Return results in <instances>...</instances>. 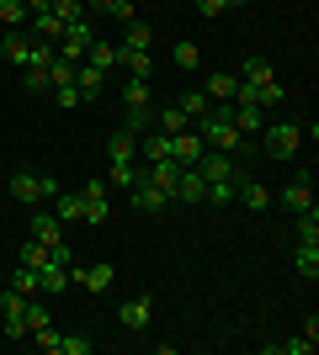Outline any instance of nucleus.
<instances>
[{"instance_id":"obj_1","label":"nucleus","mask_w":319,"mask_h":355,"mask_svg":"<svg viewBox=\"0 0 319 355\" xmlns=\"http://www.w3.org/2000/svg\"><path fill=\"white\" fill-rule=\"evenodd\" d=\"M234 101H250V106H277L282 101V85H277V74H272V64L266 59H250L240 64V96Z\"/></svg>"},{"instance_id":"obj_2","label":"nucleus","mask_w":319,"mask_h":355,"mask_svg":"<svg viewBox=\"0 0 319 355\" xmlns=\"http://www.w3.org/2000/svg\"><path fill=\"white\" fill-rule=\"evenodd\" d=\"M261 144H266V154L277 164H288L298 154V144H304V122H272V128H261Z\"/></svg>"},{"instance_id":"obj_3","label":"nucleus","mask_w":319,"mask_h":355,"mask_svg":"<svg viewBox=\"0 0 319 355\" xmlns=\"http://www.w3.org/2000/svg\"><path fill=\"white\" fill-rule=\"evenodd\" d=\"M22 308H27V297L16 292V286H6V297H0V329H6V340H27V318H22Z\"/></svg>"},{"instance_id":"obj_4","label":"nucleus","mask_w":319,"mask_h":355,"mask_svg":"<svg viewBox=\"0 0 319 355\" xmlns=\"http://www.w3.org/2000/svg\"><path fill=\"white\" fill-rule=\"evenodd\" d=\"M128 202H133V212H165L176 196L170 191H160L154 180H144V175H133V186H128Z\"/></svg>"},{"instance_id":"obj_5","label":"nucleus","mask_w":319,"mask_h":355,"mask_svg":"<svg viewBox=\"0 0 319 355\" xmlns=\"http://www.w3.org/2000/svg\"><path fill=\"white\" fill-rule=\"evenodd\" d=\"M91 21L80 16V21H64V37H59V53L64 59H75V64H85V48H91Z\"/></svg>"},{"instance_id":"obj_6","label":"nucleus","mask_w":319,"mask_h":355,"mask_svg":"<svg viewBox=\"0 0 319 355\" xmlns=\"http://www.w3.org/2000/svg\"><path fill=\"white\" fill-rule=\"evenodd\" d=\"M229 117H234V133L240 138H256L266 128V106H250V101H229Z\"/></svg>"},{"instance_id":"obj_7","label":"nucleus","mask_w":319,"mask_h":355,"mask_svg":"<svg viewBox=\"0 0 319 355\" xmlns=\"http://www.w3.org/2000/svg\"><path fill=\"white\" fill-rule=\"evenodd\" d=\"M69 282H80L85 292H96V297H101V292H112V282H117V270L106 266V260H96V266H85V270H75V266H69Z\"/></svg>"},{"instance_id":"obj_8","label":"nucleus","mask_w":319,"mask_h":355,"mask_svg":"<svg viewBox=\"0 0 319 355\" xmlns=\"http://www.w3.org/2000/svg\"><path fill=\"white\" fill-rule=\"evenodd\" d=\"M282 202H288V212H309V207H314V175L298 170V175L282 186Z\"/></svg>"},{"instance_id":"obj_9","label":"nucleus","mask_w":319,"mask_h":355,"mask_svg":"<svg viewBox=\"0 0 319 355\" xmlns=\"http://www.w3.org/2000/svg\"><path fill=\"white\" fill-rule=\"evenodd\" d=\"M11 196L22 207H43V175L38 170H16L11 175Z\"/></svg>"},{"instance_id":"obj_10","label":"nucleus","mask_w":319,"mask_h":355,"mask_svg":"<svg viewBox=\"0 0 319 355\" xmlns=\"http://www.w3.org/2000/svg\"><path fill=\"white\" fill-rule=\"evenodd\" d=\"M202 96H208L213 106L234 101V96H240V74H229V69H213L208 80H202Z\"/></svg>"},{"instance_id":"obj_11","label":"nucleus","mask_w":319,"mask_h":355,"mask_svg":"<svg viewBox=\"0 0 319 355\" xmlns=\"http://www.w3.org/2000/svg\"><path fill=\"white\" fill-rule=\"evenodd\" d=\"M192 170H197L202 180H229V175H240V170H234V154H218V148H202V159L192 164Z\"/></svg>"},{"instance_id":"obj_12","label":"nucleus","mask_w":319,"mask_h":355,"mask_svg":"<svg viewBox=\"0 0 319 355\" xmlns=\"http://www.w3.org/2000/svg\"><path fill=\"white\" fill-rule=\"evenodd\" d=\"M170 159L181 164V170H192V164L202 159V138L186 128V133H170Z\"/></svg>"},{"instance_id":"obj_13","label":"nucleus","mask_w":319,"mask_h":355,"mask_svg":"<svg viewBox=\"0 0 319 355\" xmlns=\"http://www.w3.org/2000/svg\"><path fill=\"white\" fill-rule=\"evenodd\" d=\"M38 292H43V297H64V292H69V266H54V260L38 266Z\"/></svg>"},{"instance_id":"obj_14","label":"nucleus","mask_w":319,"mask_h":355,"mask_svg":"<svg viewBox=\"0 0 319 355\" xmlns=\"http://www.w3.org/2000/svg\"><path fill=\"white\" fill-rule=\"evenodd\" d=\"M80 196H85V223H96V228H101V223L112 218V202H106V186H101V180H91V186H85Z\"/></svg>"},{"instance_id":"obj_15","label":"nucleus","mask_w":319,"mask_h":355,"mask_svg":"<svg viewBox=\"0 0 319 355\" xmlns=\"http://www.w3.org/2000/svg\"><path fill=\"white\" fill-rule=\"evenodd\" d=\"M138 175H144V180H154L160 191H170V196H176V175H181V164H176V159H149L144 170H138Z\"/></svg>"},{"instance_id":"obj_16","label":"nucleus","mask_w":319,"mask_h":355,"mask_svg":"<svg viewBox=\"0 0 319 355\" xmlns=\"http://www.w3.org/2000/svg\"><path fill=\"white\" fill-rule=\"evenodd\" d=\"M314 345H319V324L309 318V329L298 334V340H277V345H266L272 355H314Z\"/></svg>"},{"instance_id":"obj_17","label":"nucleus","mask_w":319,"mask_h":355,"mask_svg":"<svg viewBox=\"0 0 319 355\" xmlns=\"http://www.w3.org/2000/svg\"><path fill=\"white\" fill-rule=\"evenodd\" d=\"M32 239L54 250V244H64V223L54 218V212H32Z\"/></svg>"},{"instance_id":"obj_18","label":"nucleus","mask_w":319,"mask_h":355,"mask_svg":"<svg viewBox=\"0 0 319 355\" xmlns=\"http://www.w3.org/2000/svg\"><path fill=\"white\" fill-rule=\"evenodd\" d=\"M133 154H138L133 128H112V133H106V159H133Z\"/></svg>"},{"instance_id":"obj_19","label":"nucleus","mask_w":319,"mask_h":355,"mask_svg":"<svg viewBox=\"0 0 319 355\" xmlns=\"http://www.w3.org/2000/svg\"><path fill=\"white\" fill-rule=\"evenodd\" d=\"M122 329H149V318H154V302L149 297H133V302H122Z\"/></svg>"},{"instance_id":"obj_20","label":"nucleus","mask_w":319,"mask_h":355,"mask_svg":"<svg viewBox=\"0 0 319 355\" xmlns=\"http://www.w3.org/2000/svg\"><path fill=\"white\" fill-rule=\"evenodd\" d=\"M176 202H208V180L197 170H181L176 175Z\"/></svg>"},{"instance_id":"obj_21","label":"nucleus","mask_w":319,"mask_h":355,"mask_svg":"<svg viewBox=\"0 0 319 355\" xmlns=\"http://www.w3.org/2000/svg\"><path fill=\"white\" fill-rule=\"evenodd\" d=\"M101 85H106V69H96V64H80V74H75L80 101H96V96H101Z\"/></svg>"},{"instance_id":"obj_22","label":"nucleus","mask_w":319,"mask_h":355,"mask_svg":"<svg viewBox=\"0 0 319 355\" xmlns=\"http://www.w3.org/2000/svg\"><path fill=\"white\" fill-rule=\"evenodd\" d=\"M85 64H96V69H117L122 64V53H117V43H101V37H91V48H85Z\"/></svg>"},{"instance_id":"obj_23","label":"nucleus","mask_w":319,"mask_h":355,"mask_svg":"<svg viewBox=\"0 0 319 355\" xmlns=\"http://www.w3.org/2000/svg\"><path fill=\"white\" fill-rule=\"evenodd\" d=\"M122 27H128V32H122L117 48H138V53H149V43H154V27H149V21H138V16H133V21H122Z\"/></svg>"},{"instance_id":"obj_24","label":"nucleus","mask_w":319,"mask_h":355,"mask_svg":"<svg viewBox=\"0 0 319 355\" xmlns=\"http://www.w3.org/2000/svg\"><path fill=\"white\" fill-rule=\"evenodd\" d=\"M117 53H122L128 80H154V59H149V53H138V48H117Z\"/></svg>"},{"instance_id":"obj_25","label":"nucleus","mask_w":319,"mask_h":355,"mask_svg":"<svg viewBox=\"0 0 319 355\" xmlns=\"http://www.w3.org/2000/svg\"><path fill=\"white\" fill-rule=\"evenodd\" d=\"M234 196H240L250 212H266V207H272V191H266L261 180H245V175H240V191H234Z\"/></svg>"},{"instance_id":"obj_26","label":"nucleus","mask_w":319,"mask_h":355,"mask_svg":"<svg viewBox=\"0 0 319 355\" xmlns=\"http://www.w3.org/2000/svg\"><path fill=\"white\" fill-rule=\"evenodd\" d=\"M293 270H298L304 282H314V276H319V244L298 239V254H293Z\"/></svg>"},{"instance_id":"obj_27","label":"nucleus","mask_w":319,"mask_h":355,"mask_svg":"<svg viewBox=\"0 0 319 355\" xmlns=\"http://www.w3.org/2000/svg\"><path fill=\"white\" fill-rule=\"evenodd\" d=\"M54 218H59V223L85 218V196H80V191H59V196H54Z\"/></svg>"},{"instance_id":"obj_28","label":"nucleus","mask_w":319,"mask_h":355,"mask_svg":"<svg viewBox=\"0 0 319 355\" xmlns=\"http://www.w3.org/2000/svg\"><path fill=\"white\" fill-rule=\"evenodd\" d=\"M27 48H32V32H16V27H11V32H6V43H0V53L22 69V64H27Z\"/></svg>"},{"instance_id":"obj_29","label":"nucleus","mask_w":319,"mask_h":355,"mask_svg":"<svg viewBox=\"0 0 319 355\" xmlns=\"http://www.w3.org/2000/svg\"><path fill=\"white\" fill-rule=\"evenodd\" d=\"M122 106L128 112H149V80H128L122 85Z\"/></svg>"},{"instance_id":"obj_30","label":"nucleus","mask_w":319,"mask_h":355,"mask_svg":"<svg viewBox=\"0 0 319 355\" xmlns=\"http://www.w3.org/2000/svg\"><path fill=\"white\" fill-rule=\"evenodd\" d=\"M245 175V170H240ZM240 175H229V180H208V202L213 207H229L234 202V191H240Z\"/></svg>"},{"instance_id":"obj_31","label":"nucleus","mask_w":319,"mask_h":355,"mask_svg":"<svg viewBox=\"0 0 319 355\" xmlns=\"http://www.w3.org/2000/svg\"><path fill=\"white\" fill-rule=\"evenodd\" d=\"M186 128H192V122H186L181 106H165V112L154 117V133H186Z\"/></svg>"},{"instance_id":"obj_32","label":"nucleus","mask_w":319,"mask_h":355,"mask_svg":"<svg viewBox=\"0 0 319 355\" xmlns=\"http://www.w3.org/2000/svg\"><path fill=\"white\" fill-rule=\"evenodd\" d=\"M75 74H80V64H75V59H64V53H59V59L48 64V85H75Z\"/></svg>"},{"instance_id":"obj_33","label":"nucleus","mask_w":319,"mask_h":355,"mask_svg":"<svg viewBox=\"0 0 319 355\" xmlns=\"http://www.w3.org/2000/svg\"><path fill=\"white\" fill-rule=\"evenodd\" d=\"M85 6H96L101 16H117V21H133V0H85Z\"/></svg>"},{"instance_id":"obj_34","label":"nucleus","mask_w":319,"mask_h":355,"mask_svg":"<svg viewBox=\"0 0 319 355\" xmlns=\"http://www.w3.org/2000/svg\"><path fill=\"white\" fill-rule=\"evenodd\" d=\"M133 175H138L133 159H106V180H112V186H133Z\"/></svg>"},{"instance_id":"obj_35","label":"nucleus","mask_w":319,"mask_h":355,"mask_svg":"<svg viewBox=\"0 0 319 355\" xmlns=\"http://www.w3.org/2000/svg\"><path fill=\"white\" fill-rule=\"evenodd\" d=\"M0 27H27V0H0Z\"/></svg>"},{"instance_id":"obj_36","label":"nucleus","mask_w":319,"mask_h":355,"mask_svg":"<svg viewBox=\"0 0 319 355\" xmlns=\"http://www.w3.org/2000/svg\"><path fill=\"white\" fill-rule=\"evenodd\" d=\"M96 340L91 334H59V355H91Z\"/></svg>"},{"instance_id":"obj_37","label":"nucleus","mask_w":319,"mask_h":355,"mask_svg":"<svg viewBox=\"0 0 319 355\" xmlns=\"http://www.w3.org/2000/svg\"><path fill=\"white\" fill-rule=\"evenodd\" d=\"M176 106H181V112H186V122H197L202 117V112H208V96H202V90H186V96H181V101H176Z\"/></svg>"},{"instance_id":"obj_38","label":"nucleus","mask_w":319,"mask_h":355,"mask_svg":"<svg viewBox=\"0 0 319 355\" xmlns=\"http://www.w3.org/2000/svg\"><path fill=\"white\" fill-rule=\"evenodd\" d=\"M11 286H16L22 297H38V270H32V266H16V270H11Z\"/></svg>"},{"instance_id":"obj_39","label":"nucleus","mask_w":319,"mask_h":355,"mask_svg":"<svg viewBox=\"0 0 319 355\" xmlns=\"http://www.w3.org/2000/svg\"><path fill=\"white\" fill-rule=\"evenodd\" d=\"M48 260H54V254H48V244H38V239H27V244H22V266H48Z\"/></svg>"},{"instance_id":"obj_40","label":"nucleus","mask_w":319,"mask_h":355,"mask_svg":"<svg viewBox=\"0 0 319 355\" xmlns=\"http://www.w3.org/2000/svg\"><path fill=\"white\" fill-rule=\"evenodd\" d=\"M27 340L38 345V350H43V355H59V334H54V324H43V329H32Z\"/></svg>"},{"instance_id":"obj_41","label":"nucleus","mask_w":319,"mask_h":355,"mask_svg":"<svg viewBox=\"0 0 319 355\" xmlns=\"http://www.w3.org/2000/svg\"><path fill=\"white\" fill-rule=\"evenodd\" d=\"M197 64H202V48L181 37V43H176V69H197Z\"/></svg>"},{"instance_id":"obj_42","label":"nucleus","mask_w":319,"mask_h":355,"mask_svg":"<svg viewBox=\"0 0 319 355\" xmlns=\"http://www.w3.org/2000/svg\"><path fill=\"white\" fill-rule=\"evenodd\" d=\"M22 90H32V96L54 90V85H48V69H32V64H27V69H22Z\"/></svg>"},{"instance_id":"obj_43","label":"nucleus","mask_w":319,"mask_h":355,"mask_svg":"<svg viewBox=\"0 0 319 355\" xmlns=\"http://www.w3.org/2000/svg\"><path fill=\"white\" fill-rule=\"evenodd\" d=\"M48 11L59 16V21H80V16H85V0H54Z\"/></svg>"},{"instance_id":"obj_44","label":"nucleus","mask_w":319,"mask_h":355,"mask_svg":"<svg viewBox=\"0 0 319 355\" xmlns=\"http://www.w3.org/2000/svg\"><path fill=\"white\" fill-rule=\"evenodd\" d=\"M54 106H59V112H75V106H85V101H80L75 85H54Z\"/></svg>"},{"instance_id":"obj_45","label":"nucleus","mask_w":319,"mask_h":355,"mask_svg":"<svg viewBox=\"0 0 319 355\" xmlns=\"http://www.w3.org/2000/svg\"><path fill=\"white\" fill-rule=\"evenodd\" d=\"M298 239H309V244H319V212H298Z\"/></svg>"},{"instance_id":"obj_46","label":"nucleus","mask_w":319,"mask_h":355,"mask_svg":"<svg viewBox=\"0 0 319 355\" xmlns=\"http://www.w3.org/2000/svg\"><path fill=\"white\" fill-rule=\"evenodd\" d=\"M22 318H27V334H32V329H43V324H48V308L27 297V308H22Z\"/></svg>"},{"instance_id":"obj_47","label":"nucleus","mask_w":319,"mask_h":355,"mask_svg":"<svg viewBox=\"0 0 319 355\" xmlns=\"http://www.w3.org/2000/svg\"><path fill=\"white\" fill-rule=\"evenodd\" d=\"M197 11H202V16H208V21H213V16H224V11H229V6H224V0H197Z\"/></svg>"},{"instance_id":"obj_48","label":"nucleus","mask_w":319,"mask_h":355,"mask_svg":"<svg viewBox=\"0 0 319 355\" xmlns=\"http://www.w3.org/2000/svg\"><path fill=\"white\" fill-rule=\"evenodd\" d=\"M54 0H27V16H38V11H48Z\"/></svg>"},{"instance_id":"obj_49","label":"nucleus","mask_w":319,"mask_h":355,"mask_svg":"<svg viewBox=\"0 0 319 355\" xmlns=\"http://www.w3.org/2000/svg\"><path fill=\"white\" fill-rule=\"evenodd\" d=\"M224 6H250V0H224Z\"/></svg>"}]
</instances>
